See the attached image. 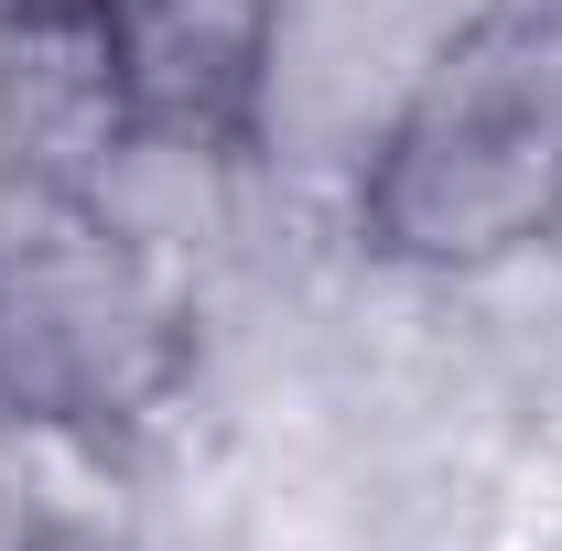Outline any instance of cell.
<instances>
[{"label": "cell", "instance_id": "6da1fadb", "mask_svg": "<svg viewBox=\"0 0 562 551\" xmlns=\"http://www.w3.org/2000/svg\"><path fill=\"white\" fill-rule=\"evenodd\" d=\"M347 216L368 260L497 281L562 227V0H454L390 131L357 151Z\"/></svg>", "mask_w": 562, "mask_h": 551}, {"label": "cell", "instance_id": "7a4b0ae2", "mask_svg": "<svg viewBox=\"0 0 562 551\" xmlns=\"http://www.w3.org/2000/svg\"><path fill=\"white\" fill-rule=\"evenodd\" d=\"M195 379L184 249L109 206L98 184L0 162V412L140 432Z\"/></svg>", "mask_w": 562, "mask_h": 551}, {"label": "cell", "instance_id": "277c9868", "mask_svg": "<svg viewBox=\"0 0 562 551\" xmlns=\"http://www.w3.org/2000/svg\"><path fill=\"white\" fill-rule=\"evenodd\" d=\"M0 551H140L131 432L0 412Z\"/></svg>", "mask_w": 562, "mask_h": 551}, {"label": "cell", "instance_id": "3957f363", "mask_svg": "<svg viewBox=\"0 0 562 551\" xmlns=\"http://www.w3.org/2000/svg\"><path fill=\"white\" fill-rule=\"evenodd\" d=\"M109 87H120V162H260L281 87L292 0H87Z\"/></svg>", "mask_w": 562, "mask_h": 551}]
</instances>
